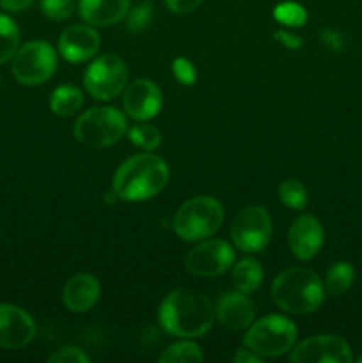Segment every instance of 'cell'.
<instances>
[{
    "label": "cell",
    "instance_id": "e0dca14e",
    "mask_svg": "<svg viewBox=\"0 0 362 363\" xmlns=\"http://www.w3.org/2000/svg\"><path fill=\"white\" fill-rule=\"evenodd\" d=\"M99 282L89 273L71 277L62 291V301L71 312H87L99 300Z\"/></svg>",
    "mask_w": 362,
    "mask_h": 363
},
{
    "label": "cell",
    "instance_id": "83f0119b",
    "mask_svg": "<svg viewBox=\"0 0 362 363\" xmlns=\"http://www.w3.org/2000/svg\"><path fill=\"white\" fill-rule=\"evenodd\" d=\"M151 16H153V6H149V4H141V6L133 7V9L128 11L126 14L128 30L131 32L144 30V28L148 27Z\"/></svg>",
    "mask_w": 362,
    "mask_h": 363
},
{
    "label": "cell",
    "instance_id": "d6a6232c",
    "mask_svg": "<svg viewBox=\"0 0 362 363\" xmlns=\"http://www.w3.org/2000/svg\"><path fill=\"white\" fill-rule=\"evenodd\" d=\"M275 38H277V41H280L284 46H287V48H291V50H298L302 46V39L298 38V35L290 34V32H286V30L275 32Z\"/></svg>",
    "mask_w": 362,
    "mask_h": 363
},
{
    "label": "cell",
    "instance_id": "7402d4cb",
    "mask_svg": "<svg viewBox=\"0 0 362 363\" xmlns=\"http://www.w3.org/2000/svg\"><path fill=\"white\" fill-rule=\"evenodd\" d=\"M202 360H204V354L201 347L188 340L172 344L160 354L162 363H201Z\"/></svg>",
    "mask_w": 362,
    "mask_h": 363
},
{
    "label": "cell",
    "instance_id": "7a4b0ae2",
    "mask_svg": "<svg viewBox=\"0 0 362 363\" xmlns=\"http://www.w3.org/2000/svg\"><path fill=\"white\" fill-rule=\"evenodd\" d=\"M169 183V167L153 152L131 156L114 176V194L128 202L148 201Z\"/></svg>",
    "mask_w": 362,
    "mask_h": 363
},
{
    "label": "cell",
    "instance_id": "8992f818",
    "mask_svg": "<svg viewBox=\"0 0 362 363\" xmlns=\"http://www.w3.org/2000/svg\"><path fill=\"white\" fill-rule=\"evenodd\" d=\"M297 326L283 315H266L248 326L243 346L259 357H280L295 346Z\"/></svg>",
    "mask_w": 362,
    "mask_h": 363
},
{
    "label": "cell",
    "instance_id": "5bb4252c",
    "mask_svg": "<svg viewBox=\"0 0 362 363\" xmlns=\"http://www.w3.org/2000/svg\"><path fill=\"white\" fill-rule=\"evenodd\" d=\"M325 233L319 220L312 215H302L291 223L287 241L293 255L300 261H311L322 248Z\"/></svg>",
    "mask_w": 362,
    "mask_h": 363
},
{
    "label": "cell",
    "instance_id": "277c9868",
    "mask_svg": "<svg viewBox=\"0 0 362 363\" xmlns=\"http://www.w3.org/2000/svg\"><path fill=\"white\" fill-rule=\"evenodd\" d=\"M224 222V208L213 197H194L185 202L172 220L174 233L185 241H201L215 234Z\"/></svg>",
    "mask_w": 362,
    "mask_h": 363
},
{
    "label": "cell",
    "instance_id": "8fae6325",
    "mask_svg": "<svg viewBox=\"0 0 362 363\" xmlns=\"http://www.w3.org/2000/svg\"><path fill=\"white\" fill-rule=\"evenodd\" d=\"M234 262V250L222 240H209L192 248L187 255L188 272L212 279L222 275Z\"/></svg>",
    "mask_w": 362,
    "mask_h": 363
},
{
    "label": "cell",
    "instance_id": "4316f807",
    "mask_svg": "<svg viewBox=\"0 0 362 363\" xmlns=\"http://www.w3.org/2000/svg\"><path fill=\"white\" fill-rule=\"evenodd\" d=\"M41 9L50 20L64 21L73 14L75 0H41Z\"/></svg>",
    "mask_w": 362,
    "mask_h": 363
},
{
    "label": "cell",
    "instance_id": "44dd1931",
    "mask_svg": "<svg viewBox=\"0 0 362 363\" xmlns=\"http://www.w3.org/2000/svg\"><path fill=\"white\" fill-rule=\"evenodd\" d=\"M355 279V268L346 261L336 262L332 268L329 269L325 279V289L332 296H341L346 293L351 287Z\"/></svg>",
    "mask_w": 362,
    "mask_h": 363
},
{
    "label": "cell",
    "instance_id": "e575fe53",
    "mask_svg": "<svg viewBox=\"0 0 362 363\" xmlns=\"http://www.w3.org/2000/svg\"><path fill=\"white\" fill-rule=\"evenodd\" d=\"M358 362H361V363H362V357H361V358H358Z\"/></svg>",
    "mask_w": 362,
    "mask_h": 363
},
{
    "label": "cell",
    "instance_id": "836d02e7",
    "mask_svg": "<svg viewBox=\"0 0 362 363\" xmlns=\"http://www.w3.org/2000/svg\"><path fill=\"white\" fill-rule=\"evenodd\" d=\"M261 358L263 357L256 354L254 351L247 350V347H245V350H241V351H238V353L234 354V362H236V363H259V362H261Z\"/></svg>",
    "mask_w": 362,
    "mask_h": 363
},
{
    "label": "cell",
    "instance_id": "5b68a950",
    "mask_svg": "<svg viewBox=\"0 0 362 363\" xmlns=\"http://www.w3.org/2000/svg\"><path fill=\"white\" fill-rule=\"evenodd\" d=\"M128 131L126 117L121 110L112 106H96L87 110L77 119L73 133L78 142L92 149L114 145Z\"/></svg>",
    "mask_w": 362,
    "mask_h": 363
},
{
    "label": "cell",
    "instance_id": "f546056e",
    "mask_svg": "<svg viewBox=\"0 0 362 363\" xmlns=\"http://www.w3.org/2000/svg\"><path fill=\"white\" fill-rule=\"evenodd\" d=\"M172 73L176 77V80L183 85H192L197 77V71H195L194 64L188 59H176L172 64Z\"/></svg>",
    "mask_w": 362,
    "mask_h": 363
},
{
    "label": "cell",
    "instance_id": "603a6c76",
    "mask_svg": "<svg viewBox=\"0 0 362 363\" xmlns=\"http://www.w3.org/2000/svg\"><path fill=\"white\" fill-rule=\"evenodd\" d=\"M20 45V30L9 16L0 13V64L7 62L16 53Z\"/></svg>",
    "mask_w": 362,
    "mask_h": 363
},
{
    "label": "cell",
    "instance_id": "ffe728a7",
    "mask_svg": "<svg viewBox=\"0 0 362 363\" xmlns=\"http://www.w3.org/2000/svg\"><path fill=\"white\" fill-rule=\"evenodd\" d=\"M84 103L82 91L75 85H60L50 96V108L60 117H70L80 110Z\"/></svg>",
    "mask_w": 362,
    "mask_h": 363
},
{
    "label": "cell",
    "instance_id": "ba28073f",
    "mask_svg": "<svg viewBox=\"0 0 362 363\" xmlns=\"http://www.w3.org/2000/svg\"><path fill=\"white\" fill-rule=\"evenodd\" d=\"M128 84V69L124 60L116 53H105L92 60L84 74L85 91L96 99L116 98Z\"/></svg>",
    "mask_w": 362,
    "mask_h": 363
},
{
    "label": "cell",
    "instance_id": "6da1fadb",
    "mask_svg": "<svg viewBox=\"0 0 362 363\" xmlns=\"http://www.w3.org/2000/svg\"><path fill=\"white\" fill-rule=\"evenodd\" d=\"M158 319L169 335L195 339L213 326L215 307L204 294L190 289H174L163 298Z\"/></svg>",
    "mask_w": 362,
    "mask_h": 363
},
{
    "label": "cell",
    "instance_id": "7c38bea8",
    "mask_svg": "<svg viewBox=\"0 0 362 363\" xmlns=\"http://www.w3.org/2000/svg\"><path fill=\"white\" fill-rule=\"evenodd\" d=\"M35 337L34 319L16 305L0 303V347L20 350Z\"/></svg>",
    "mask_w": 362,
    "mask_h": 363
},
{
    "label": "cell",
    "instance_id": "484cf974",
    "mask_svg": "<svg viewBox=\"0 0 362 363\" xmlns=\"http://www.w3.org/2000/svg\"><path fill=\"white\" fill-rule=\"evenodd\" d=\"M273 16L277 21L287 25V27H302L307 20V13L300 4L295 2H283L275 7Z\"/></svg>",
    "mask_w": 362,
    "mask_h": 363
},
{
    "label": "cell",
    "instance_id": "1f68e13d",
    "mask_svg": "<svg viewBox=\"0 0 362 363\" xmlns=\"http://www.w3.org/2000/svg\"><path fill=\"white\" fill-rule=\"evenodd\" d=\"M34 4V0H0V7L11 13H20V11L28 9Z\"/></svg>",
    "mask_w": 362,
    "mask_h": 363
},
{
    "label": "cell",
    "instance_id": "52a82bcc",
    "mask_svg": "<svg viewBox=\"0 0 362 363\" xmlns=\"http://www.w3.org/2000/svg\"><path fill=\"white\" fill-rule=\"evenodd\" d=\"M57 69V55L46 41H28L13 57V74L20 84L39 85L50 80Z\"/></svg>",
    "mask_w": 362,
    "mask_h": 363
},
{
    "label": "cell",
    "instance_id": "4fadbf2b",
    "mask_svg": "<svg viewBox=\"0 0 362 363\" xmlns=\"http://www.w3.org/2000/svg\"><path fill=\"white\" fill-rule=\"evenodd\" d=\"M162 91L148 78L135 80L124 91V112L135 121H149L162 108Z\"/></svg>",
    "mask_w": 362,
    "mask_h": 363
},
{
    "label": "cell",
    "instance_id": "f1b7e54d",
    "mask_svg": "<svg viewBox=\"0 0 362 363\" xmlns=\"http://www.w3.org/2000/svg\"><path fill=\"white\" fill-rule=\"evenodd\" d=\"M50 363H89L91 358L84 353L82 350L75 346H66V347H60L59 351L52 354L48 358Z\"/></svg>",
    "mask_w": 362,
    "mask_h": 363
},
{
    "label": "cell",
    "instance_id": "4dcf8cb0",
    "mask_svg": "<svg viewBox=\"0 0 362 363\" xmlns=\"http://www.w3.org/2000/svg\"><path fill=\"white\" fill-rule=\"evenodd\" d=\"M204 0H165V6L169 7L172 13H192L197 9Z\"/></svg>",
    "mask_w": 362,
    "mask_h": 363
},
{
    "label": "cell",
    "instance_id": "d6986e66",
    "mask_svg": "<svg viewBox=\"0 0 362 363\" xmlns=\"http://www.w3.org/2000/svg\"><path fill=\"white\" fill-rule=\"evenodd\" d=\"M263 268L256 259H241L233 268V284L236 291L251 294L261 286Z\"/></svg>",
    "mask_w": 362,
    "mask_h": 363
},
{
    "label": "cell",
    "instance_id": "ac0fdd59",
    "mask_svg": "<svg viewBox=\"0 0 362 363\" xmlns=\"http://www.w3.org/2000/svg\"><path fill=\"white\" fill-rule=\"evenodd\" d=\"M130 11V0H80L78 13L94 27H109L123 20Z\"/></svg>",
    "mask_w": 362,
    "mask_h": 363
},
{
    "label": "cell",
    "instance_id": "30bf717a",
    "mask_svg": "<svg viewBox=\"0 0 362 363\" xmlns=\"http://www.w3.org/2000/svg\"><path fill=\"white\" fill-rule=\"evenodd\" d=\"M295 363H351L350 344L337 335H316L298 344L290 354Z\"/></svg>",
    "mask_w": 362,
    "mask_h": 363
},
{
    "label": "cell",
    "instance_id": "3957f363",
    "mask_svg": "<svg viewBox=\"0 0 362 363\" xmlns=\"http://www.w3.org/2000/svg\"><path fill=\"white\" fill-rule=\"evenodd\" d=\"M272 296L277 307L290 314H311L323 301L322 280L307 268H290L273 280Z\"/></svg>",
    "mask_w": 362,
    "mask_h": 363
},
{
    "label": "cell",
    "instance_id": "cb8c5ba5",
    "mask_svg": "<svg viewBox=\"0 0 362 363\" xmlns=\"http://www.w3.org/2000/svg\"><path fill=\"white\" fill-rule=\"evenodd\" d=\"M128 137L137 147L144 149V151H155L160 142H162V135H160L158 128L144 123V121H138L137 124H133L128 131Z\"/></svg>",
    "mask_w": 362,
    "mask_h": 363
},
{
    "label": "cell",
    "instance_id": "9a60e30c",
    "mask_svg": "<svg viewBox=\"0 0 362 363\" xmlns=\"http://www.w3.org/2000/svg\"><path fill=\"white\" fill-rule=\"evenodd\" d=\"M99 50V34L89 25H71L59 38V52L70 62H85Z\"/></svg>",
    "mask_w": 362,
    "mask_h": 363
},
{
    "label": "cell",
    "instance_id": "d4e9b609",
    "mask_svg": "<svg viewBox=\"0 0 362 363\" xmlns=\"http://www.w3.org/2000/svg\"><path fill=\"white\" fill-rule=\"evenodd\" d=\"M279 199L290 209H302L307 204V191L298 179H286L279 184Z\"/></svg>",
    "mask_w": 362,
    "mask_h": 363
},
{
    "label": "cell",
    "instance_id": "2e32d148",
    "mask_svg": "<svg viewBox=\"0 0 362 363\" xmlns=\"http://www.w3.org/2000/svg\"><path fill=\"white\" fill-rule=\"evenodd\" d=\"M254 303L247 298V294L234 291V293H226L219 298V303L215 307V318L219 319L220 325L226 326L227 330L240 332V330L248 328L254 321Z\"/></svg>",
    "mask_w": 362,
    "mask_h": 363
},
{
    "label": "cell",
    "instance_id": "9c48e42d",
    "mask_svg": "<svg viewBox=\"0 0 362 363\" xmlns=\"http://www.w3.org/2000/svg\"><path fill=\"white\" fill-rule=\"evenodd\" d=\"M272 236V218L263 206H248L238 213L231 227L233 243L241 252H261L270 243Z\"/></svg>",
    "mask_w": 362,
    "mask_h": 363
}]
</instances>
